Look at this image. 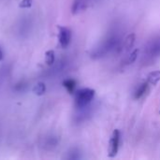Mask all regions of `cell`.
<instances>
[{
  "instance_id": "1",
  "label": "cell",
  "mask_w": 160,
  "mask_h": 160,
  "mask_svg": "<svg viewBox=\"0 0 160 160\" xmlns=\"http://www.w3.org/2000/svg\"><path fill=\"white\" fill-rule=\"evenodd\" d=\"M123 41L118 34H112L92 50L90 56L92 59H99L112 52H121L123 51Z\"/></svg>"
},
{
  "instance_id": "2",
  "label": "cell",
  "mask_w": 160,
  "mask_h": 160,
  "mask_svg": "<svg viewBox=\"0 0 160 160\" xmlns=\"http://www.w3.org/2000/svg\"><path fill=\"white\" fill-rule=\"evenodd\" d=\"M96 95L92 88H82L75 92V106L77 109L86 107L91 104Z\"/></svg>"
},
{
  "instance_id": "3",
  "label": "cell",
  "mask_w": 160,
  "mask_h": 160,
  "mask_svg": "<svg viewBox=\"0 0 160 160\" xmlns=\"http://www.w3.org/2000/svg\"><path fill=\"white\" fill-rule=\"evenodd\" d=\"M144 55L150 59L160 56V36L150 40L144 48Z\"/></svg>"
},
{
  "instance_id": "4",
  "label": "cell",
  "mask_w": 160,
  "mask_h": 160,
  "mask_svg": "<svg viewBox=\"0 0 160 160\" xmlns=\"http://www.w3.org/2000/svg\"><path fill=\"white\" fill-rule=\"evenodd\" d=\"M120 140H121V133L119 129H114L109 142V148H108L109 158H114L118 154L119 146H120Z\"/></svg>"
},
{
  "instance_id": "5",
  "label": "cell",
  "mask_w": 160,
  "mask_h": 160,
  "mask_svg": "<svg viewBox=\"0 0 160 160\" xmlns=\"http://www.w3.org/2000/svg\"><path fill=\"white\" fill-rule=\"evenodd\" d=\"M71 30L65 26L59 27V34H58V40L59 44L62 48H67L71 41Z\"/></svg>"
},
{
  "instance_id": "6",
  "label": "cell",
  "mask_w": 160,
  "mask_h": 160,
  "mask_svg": "<svg viewBox=\"0 0 160 160\" xmlns=\"http://www.w3.org/2000/svg\"><path fill=\"white\" fill-rule=\"evenodd\" d=\"M93 1L95 0H74L71 7V12L73 14H80L83 12L93 4Z\"/></svg>"
},
{
  "instance_id": "7",
  "label": "cell",
  "mask_w": 160,
  "mask_h": 160,
  "mask_svg": "<svg viewBox=\"0 0 160 160\" xmlns=\"http://www.w3.org/2000/svg\"><path fill=\"white\" fill-rule=\"evenodd\" d=\"M148 87H149V83L147 82V81L144 82H142V83H141L136 88V90L134 91V98L135 99L142 98L146 94V92L148 91Z\"/></svg>"
},
{
  "instance_id": "8",
  "label": "cell",
  "mask_w": 160,
  "mask_h": 160,
  "mask_svg": "<svg viewBox=\"0 0 160 160\" xmlns=\"http://www.w3.org/2000/svg\"><path fill=\"white\" fill-rule=\"evenodd\" d=\"M58 142H59V140H58V138L56 136L50 135V136H48V137H46L44 139L43 146H44V148L51 150V149H52V148H54V147L57 146Z\"/></svg>"
},
{
  "instance_id": "9",
  "label": "cell",
  "mask_w": 160,
  "mask_h": 160,
  "mask_svg": "<svg viewBox=\"0 0 160 160\" xmlns=\"http://www.w3.org/2000/svg\"><path fill=\"white\" fill-rule=\"evenodd\" d=\"M135 39H136L135 34H134V33L129 34V35L125 38V40L123 41V51H129V50L133 47V45H134V43H135ZM123 51H122V52H123Z\"/></svg>"
},
{
  "instance_id": "10",
  "label": "cell",
  "mask_w": 160,
  "mask_h": 160,
  "mask_svg": "<svg viewBox=\"0 0 160 160\" xmlns=\"http://www.w3.org/2000/svg\"><path fill=\"white\" fill-rule=\"evenodd\" d=\"M31 26H32V23L29 20L22 21V22L19 26V33L22 36H27L28 33L31 31Z\"/></svg>"
},
{
  "instance_id": "11",
  "label": "cell",
  "mask_w": 160,
  "mask_h": 160,
  "mask_svg": "<svg viewBox=\"0 0 160 160\" xmlns=\"http://www.w3.org/2000/svg\"><path fill=\"white\" fill-rule=\"evenodd\" d=\"M160 82V70H155L148 74L147 82L151 85H157Z\"/></svg>"
},
{
  "instance_id": "12",
  "label": "cell",
  "mask_w": 160,
  "mask_h": 160,
  "mask_svg": "<svg viewBox=\"0 0 160 160\" xmlns=\"http://www.w3.org/2000/svg\"><path fill=\"white\" fill-rule=\"evenodd\" d=\"M77 85V82L73 79H67L63 82V86L69 94H73Z\"/></svg>"
},
{
  "instance_id": "13",
  "label": "cell",
  "mask_w": 160,
  "mask_h": 160,
  "mask_svg": "<svg viewBox=\"0 0 160 160\" xmlns=\"http://www.w3.org/2000/svg\"><path fill=\"white\" fill-rule=\"evenodd\" d=\"M139 52H140V50H139V49H136V50H134L133 52H130V54L127 57L126 64H128V65L133 64V63L137 60V58H138Z\"/></svg>"
},
{
  "instance_id": "14",
  "label": "cell",
  "mask_w": 160,
  "mask_h": 160,
  "mask_svg": "<svg viewBox=\"0 0 160 160\" xmlns=\"http://www.w3.org/2000/svg\"><path fill=\"white\" fill-rule=\"evenodd\" d=\"M9 69L8 66H3L0 68V87L2 86V84L4 83L6 78L8 77V73Z\"/></svg>"
},
{
  "instance_id": "15",
  "label": "cell",
  "mask_w": 160,
  "mask_h": 160,
  "mask_svg": "<svg viewBox=\"0 0 160 160\" xmlns=\"http://www.w3.org/2000/svg\"><path fill=\"white\" fill-rule=\"evenodd\" d=\"M45 60H46V63L49 65V66H52L55 62V54H54V52L53 51H48L46 52V55H45Z\"/></svg>"
},
{
  "instance_id": "16",
  "label": "cell",
  "mask_w": 160,
  "mask_h": 160,
  "mask_svg": "<svg viewBox=\"0 0 160 160\" xmlns=\"http://www.w3.org/2000/svg\"><path fill=\"white\" fill-rule=\"evenodd\" d=\"M34 93L36 95H38V96H41L45 93L46 91V87H45V84L42 83V82H38L37 85H35L34 89H33Z\"/></svg>"
},
{
  "instance_id": "17",
  "label": "cell",
  "mask_w": 160,
  "mask_h": 160,
  "mask_svg": "<svg viewBox=\"0 0 160 160\" xmlns=\"http://www.w3.org/2000/svg\"><path fill=\"white\" fill-rule=\"evenodd\" d=\"M82 157H81V153L78 149H71L69 152H68V159L76 160L80 159Z\"/></svg>"
},
{
  "instance_id": "18",
  "label": "cell",
  "mask_w": 160,
  "mask_h": 160,
  "mask_svg": "<svg viewBox=\"0 0 160 160\" xmlns=\"http://www.w3.org/2000/svg\"><path fill=\"white\" fill-rule=\"evenodd\" d=\"M25 88H26V83H25L23 81L19 82L15 85V90H16V91H18V92L23 91Z\"/></svg>"
},
{
  "instance_id": "19",
  "label": "cell",
  "mask_w": 160,
  "mask_h": 160,
  "mask_svg": "<svg viewBox=\"0 0 160 160\" xmlns=\"http://www.w3.org/2000/svg\"><path fill=\"white\" fill-rule=\"evenodd\" d=\"M3 59V52H2V50H1V48H0V61Z\"/></svg>"
}]
</instances>
